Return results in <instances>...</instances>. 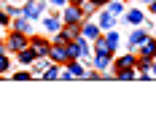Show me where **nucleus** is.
Masks as SVG:
<instances>
[{
    "label": "nucleus",
    "instance_id": "1",
    "mask_svg": "<svg viewBox=\"0 0 156 135\" xmlns=\"http://www.w3.org/2000/svg\"><path fill=\"white\" fill-rule=\"evenodd\" d=\"M62 22H65V24H73V22L83 24V6H81V3H70V6H65Z\"/></svg>",
    "mask_w": 156,
    "mask_h": 135
},
{
    "label": "nucleus",
    "instance_id": "2",
    "mask_svg": "<svg viewBox=\"0 0 156 135\" xmlns=\"http://www.w3.org/2000/svg\"><path fill=\"white\" fill-rule=\"evenodd\" d=\"M24 46H30V38H27V32H19V30H14L11 35H8V41H5V49L8 51H22Z\"/></svg>",
    "mask_w": 156,
    "mask_h": 135
},
{
    "label": "nucleus",
    "instance_id": "3",
    "mask_svg": "<svg viewBox=\"0 0 156 135\" xmlns=\"http://www.w3.org/2000/svg\"><path fill=\"white\" fill-rule=\"evenodd\" d=\"M43 8H46V0H27L24 3V8H22V16H27V19H38V16L43 14Z\"/></svg>",
    "mask_w": 156,
    "mask_h": 135
},
{
    "label": "nucleus",
    "instance_id": "4",
    "mask_svg": "<svg viewBox=\"0 0 156 135\" xmlns=\"http://www.w3.org/2000/svg\"><path fill=\"white\" fill-rule=\"evenodd\" d=\"M48 60H51V62H59V65H67V62H70V54H67V43H51Z\"/></svg>",
    "mask_w": 156,
    "mask_h": 135
},
{
    "label": "nucleus",
    "instance_id": "5",
    "mask_svg": "<svg viewBox=\"0 0 156 135\" xmlns=\"http://www.w3.org/2000/svg\"><path fill=\"white\" fill-rule=\"evenodd\" d=\"M126 68H137V57H135V54H124V57H119V60L113 62V70H116V73H121Z\"/></svg>",
    "mask_w": 156,
    "mask_h": 135
},
{
    "label": "nucleus",
    "instance_id": "6",
    "mask_svg": "<svg viewBox=\"0 0 156 135\" xmlns=\"http://www.w3.org/2000/svg\"><path fill=\"white\" fill-rule=\"evenodd\" d=\"M135 51H137L140 57H151V60H154V54H156V41L151 38V35H148V38H145V41H143V43L137 46Z\"/></svg>",
    "mask_w": 156,
    "mask_h": 135
},
{
    "label": "nucleus",
    "instance_id": "7",
    "mask_svg": "<svg viewBox=\"0 0 156 135\" xmlns=\"http://www.w3.org/2000/svg\"><path fill=\"white\" fill-rule=\"evenodd\" d=\"M30 46L35 49V54H38V57H48V51H51V43L43 41V38H30Z\"/></svg>",
    "mask_w": 156,
    "mask_h": 135
},
{
    "label": "nucleus",
    "instance_id": "8",
    "mask_svg": "<svg viewBox=\"0 0 156 135\" xmlns=\"http://www.w3.org/2000/svg\"><path fill=\"white\" fill-rule=\"evenodd\" d=\"M100 24H94V22H86V24H81V35L83 38H89V41H94V38H100Z\"/></svg>",
    "mask_w": 156,
    "mask_h": 135
},
{
    "label": "nucleus",
    "instance_id": "9",
    "mask_svg": "<svg viewBox=\"0 0 156 135\" xmlns=\"http://www.w3.org/2000/svg\"><path fill=\"white\" fill-rule=\"evenodd\" d=\"M16 57H19V62H22V65H30V62L38 60V54H35V49H32V46H24L22 51H16Z\"/></svg>",
    "mask_w": 156,
    "mask_h": 135
},
{
    "label": "nucleus",
    "instance_id": "10",
    "mask_svg": "<svg viewBox=\"0 0 156 135\" xmlns=\"http://www.w3.org/2000/svg\"><path fill=\"white\" fill-rule=\"evenodd\" d=\"M110 62H113V51H102V54L94 57V68H97V70H105Z\"/></svg>",
    "mask_w": 156,
    "mask_h": 135
},
{
    "label": "nucleus",
    "instance_id": "11",
    "mask_svg": "<svg viewBox=\"0 0 156 135\" xmlns=\"http://www.w3.org/2000/svg\"><path fill=\"white\" fill-rule=\"evenodd\" d=\"M67 70H70L73 78H86V70H83V65H81L78 60H70V62H67Z\"/></svg>",
    "mask_w": 156,
    "mask_h": 135
},
{
    "label": "nucleus",
    "instance_id": "12",
    "mask_svg": "<svg viewBox=\"0 0 156 135\" xmlns=\"http://www.w3.org/2000/svg\"><path fill=\"white\" fill-rule=\"evenodd\" d=\"M59 73H62V68H59V62H51V65H48L46 70H43V78H46V81H54V78H59Z\"/></svg>",
    "mask_w": 156,
    "mask_h": 135
},
{
    "label": "nucleus",
    "instance_id": "13",
    "mask_svg": "<svg viewBox=\"0 0 156 135\" xmlns=\"http://www.w3.org/2000/svg\"><path fill=\"white\" fill-rule=\"evenodd\" d=\"M145 38H148V30H132V35H129V43H132V49H137Z\"/></svg>",
    "mask_w": 156,
    "mask_h": 135
},
{
    "label": "nucleus",
    "instance_id": "14",
    "mask_svg": "<svg viewBox=\"0 0 156 135\" xmlns=\"http://www.w3.org/2000/svg\"><path fill=\"white\" fill-rule=\"evenodd\" d=\"M143 19H145V16H143L140 8H129V11H126V22H129V24H143Z\"/></svg>",
    "mask_w": 156,
    "mask_h": 135
},
{
    "label": "nucleus",
    "instance_id": "15",
    "mask_svg": "<svg viewBox=\"0 0 156 135\" xmlns=\"http://www.w3.org/2000/svg\"><path fill=\"white\" fill-rule=\"evenodd\" d=\"M11 27H14V30H19V32H30V19H27V16H19V19H14V22H11Z\"/></svg>",
    "mask_w": 156,
    "mask_h": 135
},
{
    "label": "nucleus",
    "instance_id": "16",
    "mask_svg": "<svg viewBox=\"0 0 156 135\" xmlns=\"http://www.w3.org/2000/svg\"><path fill=\"white\" fill-rule=\"evenodd\" d=\"M94 51L97 54H102V51H116V49H110V43H108V38H94Z\"/></svg>",
    "mask_w": 156,
    "mask_h": 135
},
{
    "label": "nucleus",
    "instance_id": "17",
    "mask_svg": "<svg viewBox=\"0 0 156 135\" xmlns=\"http://www.w3.org/2000/svg\"><path fill=\"white\" fill-rule=\"evenodd\" d=\"M97 24H100L102 30H110V27H113V14H110V11H102L100 19H97Z\"/></svg>",
    "mask_w": 156,
    "mask_h": 135
},
{
    "label": "nucleus",
    "instance_id": "18",
    "mask_svg": "<svg viewBox=\"0 0 156 135\" xmlns=\"http://www.w3.org/2000/svg\"><path fill=\"white\" fill-rule=\"evenodd\" d=\"M43 27H46L48 32H57L59 27H62V22H59V19H54V16H48L46 22H43Z\"/></svg>",
    "mask_w": 156,
    "mask_h": 135
},
{
    "label": "nucleus",
    "instance_id": "19",
    "mask_svg": "<svg viewBox=\"0 0 156 135\" xmlns=\"http://www.w3.org/2000/svg\"><path fill=\"white\" fill-rule=\"evenodd\" d=\"M108 11H110L113 16L124 14V3H119V0H110V3H108Z\"/></svg>",
    "mask_w": 156,
    "mask_h": 135
},
{
    "label": "nucleus",
    "instance_id": "20",
    "mask_svg": "<svg viewBox=\"0 0 156 135\" xmlns=\"http://www.w3.org/2000/svg\"><path fill=\"white\" fill-rule=\"evenodd\" d=\"M137 76V68H126L121 73H116V78H121V81H129V78H135Z\"/></svg>",
    "mask_w": 156,
    "mask_h": 135
},
{
    "label": "nucleus",
    "instance_id": "21",
    "mask_svg": "<svg viewBox=\"0 0 156 135\" xmlns=\"http://www.w3.org/2000/svg\"><path fill=\"white\" fill-rule=\"evenodd\" d=\"M105 38H108L110 49H116V46H119V32H116V30H108V35H105Z\"/></svg>",
    "mask_w": 156,
    "mask_h": 135
},
{
    "label": "nucleus",
    "instance_id": "22",
    "mask_svg": "<svg viewBox=\"0 0 156 135\" xmlns=\"http://www.w3.org/2000/svg\"><path fill=\"white\" fill-rule=\"evenodd\" d=\"M46 68H48V62L43 60V57H38V60H35V73H43Z\"/></svg>",
    "mask_w": 156,
    "mask_h": 135
},
{
    "label": "nucleus",
    "instance_id": "23",
    "mask_svg": "<svg viewBox=\"0 0 156 135\" xmlns=\"http://www.w3.org/2000/svg\"><path fill=\"white\" fill-rule=\"evenodd\" d=\"M8 68H11V62H8V57H5V54H0V73H5Z\"/></svg>",
    "mask_w": 156,
    "mask_h": 135
},
{
    "label": "nucleus",
    "instance_id": "24",
    "mask_svg": "<svg viewBox=\"0 0 156 135\" xmlns=\"http://www.w3.org/2000/svg\"><path fill=\"white\" fill-rule=\"evenodd\" d=\"M5 14H8V16H16V14H22V8H16V6H8V8H5Z\"/></svg>",
    "mask_w": 156,
    "mask_h": 135
},
{
    "label": "nucleus",
    "instance_id": "25",
    "mask_svg": "<svg viewBox=\"0 0 156 135\" xmlns=\"http://www.w3.org/2000/svg\"><path fill=\"white\" fill-rule=\"evenodd\" d=\"M30 76H32V73H14V78H16V81H27Z\"/></svg>",
    "mask_w": 156,
    "mask_h": 135
},
{
    "label": "nucleus",
    "instance_id": "26",
    "mask_svg": "<svg viewBox=\"0 0 156 135\" xmlns=\"http://www.w3.org/2000/svg\"><path fill=\"white\" fill-rule=\"evenodd\" d=\"M0 24H8V14H5V8H0Z\"/></svg>",
    "mask_w": 156,
    "mask_h": 135
},
{
    "label": "nucleus",
    "instance_id": "27",
    "mask_svg": "<svg viewBox=\"0 0 156 135\" xmlns=\"http://www.w3.org/2000/svg\"><path fill=\"white\" fill-rule=\"evenodd\" d=\"M108 3H110V0H92L94 8H100V6H108Z\"/></svg>",
    "mask_w": 156,
    "mask_h": 135
},
{
    "label": "nucleus",
    "instance_id": "28",
    "mask_svg": "<svg viewBox=\"0 0 156 135\" xmlns=\"http://www.w3.org/2000/svg\"><path fill=\"white\" fill-rule=\"evenodd\" d=\"M148 11H151V14L156 16V0H151V3H148Z\"/></svg>",
    "mask_w": 156,
    "mask_h": 135
},
{
    "label": "nucleus",
    "instance_id": "29",
    "mask_svg": "<svg viewBox=\"0 0 156 135\" xmlns=\"http://www.w3.org/2000/svg\"><path fill=\"white\" fill-rule=\"evenodd\" d=\"M8 49H5V41H0V54H5Z\"/></svg>",
    "mask_w": 156,
    "mask_h": 135
},
{
    "label": "nucleus",
    "instance_id": "30",
    "mask_svg": "<svg viewBox=\"0 0 156 135\" xmlns=\"http://www.w3.org/2000/svg\"><path fill=\"white\" fill-rule=\"evenodd\" d=\"M51 3H54V6H62V8H65V3H67V0H51Z\"/></svg>",
    "mask_w": 156,
    "mask_h": 135
},
{
    "label": "nucleus",
    "instance_id": "31",
    "mask_svg": "<svg viewBox=\"0 0 156 135\" xmlns=\"http://www.w3.org/2000/svg\"><path fill=\"white\" fill-rule=\"evenodd\" d=\"M151 70H154V76H156V60H154V65H151Z\"/></svg>",
    "mask_w": 156,
    "mask_h": 135
},
{
    "label": "nucleus",
    "instance_id": "32",
    "mask_svg": "<svg viewBox=\"0 0 156 135\" xmlns=\"http://www.w3.org/2000/svg\"><path fill=\"white\" fill-rule=\"evenodd\" d=\"M70 3H81V0H70Z\"/></svg>",
    "mask_w": 156,
    "mask_h": 135
},
{
    "label": "nucleus",
    "instance_id": "33",
    "mask_svg": "<svg viewBox=\"0 0 156 135\" xmlns=\"http://www.w3.org/2000/svg\"><path fill=\"white\" fill-rule=\"evenodd\" d=\"M143 3H151V0H143Z\"/></svg>",
    "mask_w": 156,
    "mask_h": 135
},
{
    "label": "nucleus",
    "instance_id": "34",
    "mask_svg": "<svg viewBox=\"0 0 156 135\" xmlns=\"http://www.w3.org/2000/svg\"><path fill=\"white\" fill-rule=\"evenodd\" d=\"M154 60H156V54H154Z\"/></svg>",
    "mask_w": 156,
    "mask_h": 135
}]
</instances>
